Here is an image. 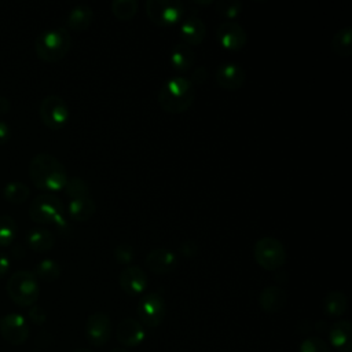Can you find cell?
<instances>
[{
	"mask_svg": "<svg viewBox=\"0 0 352 352\" xmlns=\"http://www.w3.org/2000/svg\"><path fill=\"white\" fill-rule=\"evenodd\" d=\"M29 176L37 188L50 192L62 190L69 179L63 164L48 153H38L30 160Z\"/></svg>",
	"mask_w": 352,
	"mask_h": 352,
	"instance_id": "6da1fadb",
	"label": "cell"
},
{
	"mask_svg": "<svg viewBox=\"0 0 352 352\" xmlns=\"http://www.w3.org/2000/svg\"><path fill=\"white\" fill-rule=\"evenodd\" d=\"M195 99V88L192 82L183 76L168 78L158 91V104L170 114L184 113L191 107Z\"/></svg>",
	"mask_w": 352,
	"mask_h": 352,
	"instance_id": "7a4b0ae2",
	"label": "cell"
},
{
	"mask_svg": "<svg viewBox=\"0 0 352 352\" xmlns=\"http://www.w3.org/2000/svg\"><path fill=\"white\" fill-rule=\"evenodd\" d=\"M72 47V37L66 28H51L41 32L34 40V52L44 62H58Z\"/></svg>",
	"mask_w": 352,
	"mask_h": 352,
	"instance_id": "3957f363",
	"label": "cell"
},
{
	"mask_svg": "<svg viewBox=\"0 0 352 352\" xmlns=\"http://www.w3.org/2000/svg\"><path fill=\"white\" fill-rule=\"evenodd\" d=\"M29 217L41 224L54 223L60 231L67 230V221L65 220L63 202L51 192H44L34 197L28 209Z\"/></svg>",
	"mask_w": 352,
	"mask_h": 352,
	"instance_id": "277c9868",
	"label": "cell"
},
{
	"mask_svg": "<svg viewBox=\"0 0 352 352\" xmlns=\"http://www.w3.org/2000/svg\"><path fill=\"white\" fill-rule=\"evenodd\" d=\"M6 290L8 297L19 307H32L40 296L38 279L34 272L18 270L7 279Z\"/></svg>",
	"mask_w": 352,
	"mask_h": 352,
	"instance_id": "5b68a950",
	"label": "cell"
},
{
	"mask_svg": "<svg viewBox=\"0 0 352 352\" xmlns=\"http://www.w3.org/2000/svg\"><path fill=\"white\" fill-rule=\"evenodd\" d=\"M253 257L261 268L275 271L286 263V249L279 239L274 236H263L257 239L253 246Z\"/></svg>",
	"mask_w": 352,
	"mask_h": 352,
	"instance_id": "8992f818",
	"label": "cell"
},
{
	"mask_svg": "<svg viewBox=\"0 0 352 352\" xmlns=\"http://www.w3.org/2000/svg\"><path fill=\"white\" fill-rule=\"evenodd\" d=\"M146 14L157 26H172L186 16V7L180 0H147Z\"/></svg>",
	"mask_w": 352,
	"mask_h": 352,
	"instance_id": "52a82bcc",
	"label": "cell"
},
{
	"mask_svg": "<svg viewBox=\"0 0 352 352\" xmlns=\"http://www.w3.org/2000/svg\"><path fill=\"white\" fill-rule=\"evenodd\" d=\"M38 116L45 126L56 131L67 124L70 111L67 103L59 95H47L40 102Z\"/></svg>",
	"mask_w": 352,
	"mask_h": 352,
	"instance_id": "ba28073f",
	"label": "cell"
},
{
	"mask_svg": "<svg viewBox=\"0 0 352 352\" xmlns=\"http://www.w3.org/2000/svg\"><path fill=\"white\" fill-rule=\"evenodd\" d=\"M136 312L140 323H143L147 327H157L162 323L165 318V300L160 293H147L139 300Z\"/></svg>",
	"mask_w": 352,
	"mask_h": 352,
	"instance_id": "9c48e42d",
	"label": "cell"
},
{
	"mask_svg": "<svg viewBox=\"0 0 352 352\" xmlns=\"http://www.w3.org/2000/svg\"><path fill=\"white\" fill-rule=\"evenodd\" d=\"M29 324L26 319L16 312H8L0 318V334L11 345H22L29 338Z\"/></svg>",
	"mask_w": 352,
	"mask_h": 352,
	"instance_id": "30bf717a",
	"label": "cell"
},
{
	"mask_svg": "<svg viewBox=\"0 0 352 352\" xmlns=\"http://www.w3.org/2000/svg\"><path fill=\"white\" fill-rule=\"evenodd\" d=\"M111 336V320L104 312H94L85 323V338L94 346L104 345Z\"/></svg>",
	"mask_w": 352,
	"mask_h": 352,
	"instance_id": "8fae6325",
	"label": "cell"
},
{
	"mask_svg": "<svg viewBox=\"0 0 352 352\" xmlns=\"http://www.w3.org/2000/svg\"><path fill=\"white\" fill-rule=\"evenodd\" d=\"M216 38L220 45L230 51H238L245 47L248 33L242 25L235 21L221 22L216 29Z\"/></svg>",
	"mask_w": 352,
	"mask_h": 352,
	"instance_id": "7c38bea8",
	"label": "cell"
},
{
	"mask_svg": "<svg viewBox=\"0 0 352 352\" xmlns=\"http://www.w3.org/2000/svg\"><path fill=\"white\" fill-rule=\"evenodd\" d=\"M214 78L221 88L228 91H236L243 85L246 80V72L239 63L226 62L217 67Z\"/></svg>",
	"mask_w": 352,
	"mask_h": 352,
	"instance_id": "4fadbf2b",
	"label": "cell"
},
{
	"mask_svg": "<svg viewBox=\"0 0 352 352\" xmlns=\"http://www.w3.org/2000/svg\"><path fill=\"white\" fill-rule=\"evenodd\" d=\"M144 336L142 323L132 318L122 319L116 329V338L125 348L139 346L144 341Z\"/></svg>",
	"mask_w": 352,
	"mask_h": 352,
	"instance_id": "5bb4252c",
	"label": "cell"
},
{
	"mask_svg": "<svg viewBox=\"0 0 352 352\" xmlns=\"http://www.w3.org/2000/svg\"><path fill=\"white\" fill-rule=\"evenodd\" d=\"M118 283L128 296H139L147 287V275L140 267L128 265L120 272Z\"/></svg>",
	"mask_w": 352,
	"mask_h": 352,
	"instance_id": "9a60e30c",
	"label": "cell"
},
{
	"mask_svg": "<svg viewBox=\"0 0 352 352\" xmlns=\"http://www.w3.org/2000/svg\"><path fill=\"white\" fill-rule=\"evenodd\" d=\"M147 268L158 275L168 274L173 271L177 265V256L173 250L166 248H157L147 253L146 256Z\"/></svg>",
	"mask_w": 352,
	"mask_h": 352,
	"instance_id": "2e32d148",
	"label": "cell"
},
{
	"mask_svg": "<svg viewBox=\"0 0 352 352\" xmlns=\"http://www.w3.org/2000/svg\"><path fill=\"white\" fill-rule=\"evenodd\" d=\"M206 36V26L204 21L197 15L184 16L180 25V37L182 43L187 45H198L204 41Z\"/></svg>",
	"mask_w": 352,
	"mask_h": 352,
	"instance_id": "e0dca14e",
	"label": "cell"
},
{
	"mask_svg": "<svg viewBox=\"0 0 352 352\" xmlns=\"http://www.w3.org/2000/svg\"><path fill=\"white\" fill-rule=\"evenodd\" d=\"M329 341L338 352L352 351V323L349 320H338L329 329Z\"/></svg>",
	"mask_w": 352,
	"mask_h": 352,
	"instance_id": "ac0fdd59",
	"label": "cell"
},
{
	"mask_svg": "<svg viewBox=\"0 0 352 352\" xmlns=\"http://www.w3.org/2000/svg\"><path fill=\"white\" fill-rule=\"evenodd\" d=\"M287 301L286 292L279 286H267L258 294V305L267 314L279 312Z\"/></svg>",
	"mask_w": 352,
	"mask_h": 352,
	"instance_id": "d6986e66",
	"label": "cell"
},
{
	"mask_svg": "<svg viewBox=\"0 0 352 352\" xmlns=\"http://www.w3.org/2000/svg\"><path fill=\"white\" fill-rule=\"evenodd\" d=\"M94 21V10L88 4H77L74 6L67 16L66 23L74 32H84L87 30Z\"/></svg>",
	"mask_w": 352,
	"mask_h": 352,
	"instance_id": "ffe728a7",
	"label": "cell"
},
{
	"mask_svg": "<svg viewBox=\"0 0 352 352\" xmlns=\"http://www.w3.org/2000/svg\"><path fill=\"white\" fill-rule=\"evenodd\" d=\"M170 66L177 72H187L195 62V54L192 48L184 43H177L173 45L169 54Z\"/></svg>",
	"mask_w": 352,
	"mask_h": 352,
	"instance_id": "44dd1931",
	"label": "cell"
},
{
	"mask_svg": "<svg viewBox=\"0 0 352 352\" xmlns=\"http://www.w3.org/2000/svg\"><path fill=\"white\" fill-rule=\"evenodd\" d=\"M96 212V204L91 197L74 198L67 204V213L76 221H87Z\"/></svg>",
	"mask_w": 352,
	"mask_h": 352,
	"instance_id": "7402d4cb",
	"label": "cell"
},
{
	"mask_svg": "<svg viewBox=\"0 0 352 352\" xmlns=\"http://www.w3.org/2000/svg\"><path fill=\"white\" fill-rule=\"evenodd\" d=\"M323 312L330 318H340L348 309V298L340 290L329 292L322 301Z\"/></svg>",
	"mask_w": 352,
	"mask_h": 352,
	"instance_id": "603a6c76",
	"label": "cell"
},
{
	"mask_svg": "<svg viewBox=\"0 0 352 352\" xmlns=\"http://www.w3.org/2000/svg\"><path fill=\"white\" fill-rule=\"evenodd\" d=\"M26 243L34 252H47L54 248L55 236L50 230L36 227L26 234Z\"/></svg>",
	"mask_w": 352,
	"mask_h": 352,
	"instance_id": "cb8c5ba5",
	"label": "cell"
},
{
	"mask_svg": "<svg viewBox=\"0 0 352 352\" xmlns=\"http://www.w3.org/2000/svg\"><path fill=\"white\" fill-rule=\"evenodd\" d=\"M331 50L342 58L352 54V29L349 26H344L336 32L331 38Z\"/></svg>",
	"mask_w": 352,
	"mask_h": 352,
	"instance_id": "d4e9b609",
	"label": "cell"
},
{
	"mask_svg": "<svg viewBox=\"0 0 352 352\" xmlns=\"http://www.w3.org/2000/svg\"><path fill=\"white\" fill-rule=\"evenodd\" d=\"M30 195L29 187L19 180H11L3 187V197L11 204H22Z\"/></svg>",
	"mask_w": 352,
	"mask_h": 352,
	"instance_id": "484cf974",
	"label": "cell"
},
{
	"mask_svg": "<svg viewBox=\"0 0 352 352\" xmlns=\"http://www.w3.org/2000/svg\"><path fill=\"white\" fill-rule=\"evenodd\" d=\"M60 265L58 261H55L54 258H43L37 263L36 270H34V275L37 276V279L45 280V282H54L60 276Z\"/></svg>",
	"mask_w": 352,
	"mask_h": 352,
	"instance_id": "4316f807",
	"label": "cell"
},
{
	"mask_svg": "<svg viewBox=\"0 0 352 352\" xmlns=\"http://www.w3.org/2000/svg\"><path fill=\"white\" fill-rule=\"evenodd\" d=\"M110 8L117 19L129 21L136 15L139 10V3L136 0H114L111 1Z\"/></svg>",
	"mask_w": 352,
	"mask_h": 352,
	"instance_id": "83f0119b",
	"label": "cell"
},
{
	"mask_svg": "<svg viewBox=\"0 0 352 352\" xmlns=\"http://www.w3.org/2000/svg\"><path fill=\"white\" fill-rule=\"evenodd\" d=\"M18 234V224L10 214H0V246L11 245Z\"/></svg>",
	"mask_w": 352,
	"mask_h": 352,
	"instance_id": "f1b7e54d",
	"label": "cell"
},
{
	"mask_svg": "<svg viewBox=\"0 0 352 352\" xmlns=\"http://www.w3.org/2000/svg\"><path fill=\"white\" fill-rule=\"evenodd\" d=\"M63 190L70 197V199L91 197L88 183L84 179L77 177V176L76 177H69L67 182H66V186L63 187Z\"/></svg>",
	"mask_w": 352,
	"mask_h": 352,
	"instance_id": "f546056e",
	"label": "cell"
},
{
	"mask_svg": "<svg viewBox=\"0 0 352 352\" xmlns=\"http://www.w3.org/2000/svg\"><path fill=\"white\" fill-rule=\"evenodd\" d=\"M214 8L220 15L232 21L235 16L241 14L243 4L238 0H217L214 3Z\"/></svg>",
	"mask_w": 352,
	"mask_h": 352,
	"instance_id": "4dcf8cb0",
	"label": "cell"
},
{
	"mask_svg": "<svg viewBox=\"0 0 352 352\" xmlns=\"http://www.w3.org/2000/svg\"><path fill=\"white\" fill-rule=\"evenodd\" d=\"M298 352H331L327 342L320 337H307L300 344Z\"/></svg>",
	"mask_w": 352,
	"mask_h": 352,
	"instance_id": "1f68e13d",
	"label": "cell"
},
{
	"mask_svg": "<svg viewBox=\"0 0 352 352\" xmlns=\"http://www.w3.org/2000/svg\"><path fill=\"white\" fill-rule=\"evenodd\" d=\"M113 256H114L117 263H120V264H129L133 260L135 250H133L132 245H129L126 242H122V243H118L114 248Z\"/></svg>",
	"mask_w": 352,
	"mask_h": 352,
	"instance_id": "d6a6232c",
	"label": "cell"
},
{
	"mask_svg": "<svg viewBox=\"0 0 352 352\" xmlns=\"http://www.w3.org/2000/svg\"><path fill=\"white\" fill-rule=\"evenodd\" d=\"M28 316H29V319L34 323V324H43L45 320H47V314H45V311L40 307V305H32L30 308H29V312H28Z\"/></svg>",
	"mask_w": 352,
	"mask_h": 352,
	"instance_id": "836d02e7",
	"label": "cell"
},
{
	"mask_svg": "<svg viewBox=\"0 0 352 352\" xmlns=\"http://www.w3.org/2000/svg\"><path fill=\"white\" fill-rule=\"evenodd\" d=\"M206 78H208V70L204 66H198L194 69V72L191 73V78H188V80L192 82V85L194 84L201 85L206 81Z\"/></svg>",
	"mask_w": 352,
	"mask_h": 352,
	"instance_id": "e575fe53",
	"label": "cell"
},
{
	"mask_svg": "<svg viewBox=\"0 0 352 352\" xmlns=\"http://www.w3.org/2000/svg\"><path fill=\"white\" fill-rule=\"evenodd\" d=\"M197 250H198V246L195 245V242H192V241H186V242H183L180 246H179V252L183 254V256H194L195 253H197Z\"/></svg>",
	"mask_w": 352,
	"mask_h": 352,
	"instance_id": "d590c367",
	"label": "cell"
},
{
	"mask_svg": "<svg viewBox=\"0 0 352 352\" xmlns=\"http://www.w3.org/2000/svg\"><path fill=\"white\" fill-rule=\"evenodd\" d=\"M10 267H11L10 256L7 253H4V252H0V279L4 278L8 274Z\"/></svg>",
	"mask_w": 352,
	"mask_h": 352,
	"instance_id": "8d00e7d4",
	"label": "cell"
},
{
	"mask_svg": "<svg viewBox=\"0 0 352 352\" xmlns=\"http://www.w3.org/2000/svg\"><path fill=\"white\" fill-rule=\"evenodd\" d=\"M10 135H11V129H10V125L0 118V146L1 144H6L10 139Z\"/></svg>",
	"mask_w": 352,
	"mask_h": 352,
	"instance_id": "74e56055",
	"label": "cell"
},
{
	"mask_svg": "<svg viewBox=\"0 0 352 352\" xmlns=\"http://www.w3.org/2000/svg\"><path fill=\"white\" fill-rule=\"evenodd\" d=\"M10 107H11V103H10V100H8L6 96H0V114L8 113Z\"/></svg>",
	"mask_w": 352,
	"mask_h": 352,
	"instance_id": "f35d334b",
	"label": "cell"
},
{
	"mask_svg": "<svg viewBox=\"0 0 352 352\" xmlns=\"http://www.w3.org/2000/svg\"><path fill=\"white\" fill-rule=\"evenodd\" d=\"M11 253L16 257V258H21V257H23L25 256V249H23V246L22 245H15V246H12V250H11Z\"/></svg>",
	"mask_w": 352,
	"mask_h": 352,
	"instance_id": "ab89813d",
	"label": "cell"
},
{
	"mask_svg": "<svg viewBox=\"0 0 352 352\" xmlns=\"http://www.w3.org/2000/svg\"><path fill=\"white\" fill-rule=\"evenodd\" d=\"M110 352H128L125 348H122V346H117V348H114V349H111Z\"/></svg>",
	"mask_w": 352,
	"mask_h": 352,
	"instance_id": "60d3db41",
	"label": "cell"
},
{
	"mask_svg": "<svg viewBox=\"0 0 352 352\" xmlns=\"http://www.w3.org/2000/svg\"><path fill=\"white\" fill-rule=\"evenodd\" d=\"M73 352H92L91 349H87V348H77V349H74Z\"/></svg>",
	"mask_w": 352,
	"mask_h": 352,
	"instance_id": "b9f144b4",
	"label": "cell"
}]
</instances>
